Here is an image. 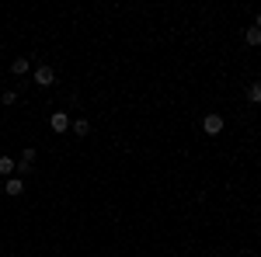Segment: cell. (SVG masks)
Listing matches in <instances>:
<instances>
[{
  "label": "cell",
  "instance_id": "obj_7",
  "mask_svg": "<svg viewBox=\"0 0 261 257\" xmlns=\"http://www.w3.org/2000/svg\"><path fill=\"white\" fill-rule=\"evenodd\" d=\"M247 101H251V104H261V80L247 83Z\"/></svg>",
  "mask_w": 261,
  "mask_h": 257
},
{
  "label": "cell",
  "instance_id": "obj_12",
  "mask_svg": "<svg viewBox=\"0 0 261 257\" xmlns=\"http://www.w3.org/2000/svg\"><path fill=\"white\" fill-rule=\"evenodd\" d=\"M254 28H258V32H261V14H258V18H254Z\"/></svg>",
  "mask_w": 261,
  "mask_h": 257
},
{
  "label": "cell",
  "instance_id": "obj_4",
  "mask_svg": "<svg viewBox=\"0 0 261 257\" xmlns=\"http://www.w3.org/2000/svg\"><path fill=\"white\" fill-rule=\"evenodd\" d=\"M35 157H39V153H35V150L28 146V150L21 153V163H18V170H24V174H28V170H32V163H35Z\"/></svg>",
  "mask_w": 261,
  "mask_h": 257
},
{
  "label": "cell",
  "instance_id": "obj_6",
  "mask_svg": "<svg viewBox=\"0 0 261 257\" xmlns=\"http://www.w3.org/2000/svg\"><path fill=\"white\" fill-rule=\"evenodd\" d=\"M14 170H18V163H14V160H11V157H0V178H11Z\"/></svg>",
  "mask_w": 261,
  "mask_h": 257
},
{
  "label": "cell",
  "instance_id": "obj_5",
  "mask_svg": "<svg viewBox=\"0 0 261 257\" xmlns=\"http://www.w3.org/2000/svg\"><path fill=\"white\" fill-rule=\"evenodd\" d=\"M70 129H73V136H87V132H91V122L87 119H77V122H70Z\"/></svg>",
  "mask_w": 261,
  "mask_h": 257
},
{
  "label": "cell",
  "instance_id": "obj_9",
  "mask_svg": "<svg viewBox=\"0 0 261 257\" xmlns=\"http://www.w3.org/2000/svg\"><path fill=\"white\" fill-rule=\"evenodd\" d=\"M24 191V181L21 178H7V195H21Z\"/></svg>",
  "mask_w": 261,
  "mask_h": 257
},
{
  "label": "cell",
  "instance_id": "obj_3",
  "mask_svg": "<svg viewBox=\"0 0 261 257\" xmlns=\"http://www.w3.org/2000/svg\"><path fill=\"white\" fill-rule=\"evenodd\" d=\"M53 80H56V70H53V66H39V70H35V83H39V87H53Z\"/></svg>",
  "mask_w": 261,
  "mask_h": 257
},
{
  "label": "cell",
  "instance_id": "obj_8",
  "mask_svg": "<svg viewBox=\"0 0 261 257\" xmlns=\"http://www.w3.org/2000/svg\"><path fill=\"white\" fill-rule=\"evenodd\" d=\"M11 73H18V77H24V73H28V56H18V60L11 63Z\"/></svg>",
  "mask_w": 261,
  "mask_h": 257
},
{
  "label": "cell",
  "instance_id": "obj_11",
  "mask_svg": "<svg viewBox=\"0 0 261 257\" xmlns=\"http://www.w3.org/2000/svg\"><path fill=\"white\" fill-rule=\"evenodd\" d=\"M14 101H18L14 91H4V94H0V104H14Z\"/></svg>",
  "mask_w": 261,
  "mask_h": 257
},
{
  "label": "cell",
  "instance_id": "obj_10",
  "mask_svg": "<svg viewBox=\"0 0 261 257\" xmlns=\"http://www.w3.org/2000/svg\"><path fill=\"white\" fill-rule=\"evenodd\" d=\"M244 42H247V45H261V32L254 28V24H251V28L244 32Z\"/></svg>",
  "mask_w": 261,
  "mask_h": 257
},
{
  "label": "cell",
  "instance_id": "obj_2",
  "mask_svg": "<svg viewBox=\"0 0 261 257\" xmlns=\"http://www.w3.org/2000/svg\"><path fill=\"white\" fill-rule=\"evenodd\" d=\"M49 129H53L56 136L66 132V129H70V115H66V111H53V115H49Z\"/></svg>",
  "mask_w": 261,
  "mask_h": 257
},
{
  "label": "cell",
  "instance_id": "obj_1",
  "mask_svg": "<svg viewBox=\"0 0 261 257\" xmlns=\"http://www.w3.org/2000/svg\"><path fill=\"white\" fill-rule=\"evenodd\" d=\"M202 129H205V136H220L223 132V115H216V111L205 115V119H202Z\"/></svg>",
  "mask_w": 261,
  "mask_h": 257
}]
</instances>
